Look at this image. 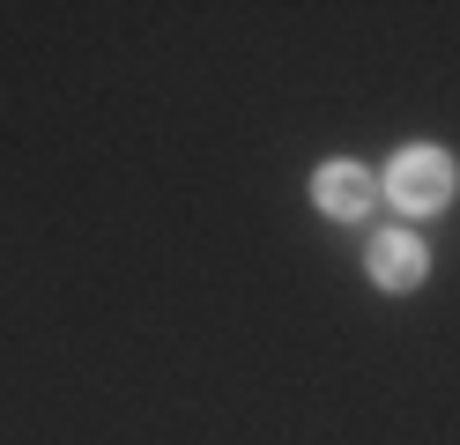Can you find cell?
<instances>
[{
	"mask_svg": "<svg viewBox=\"0 0 460 445\" xmlns=\"http://www.w3.org/2000/svg\"><path fill=\"white\" fill-rule=\"evenodd\" d=\"M401 216H430V208L453 200V156L446 148H401L386 164V186H379Z\"/></svg>",
	"mask_w": 460,
	"mask_h": 445,
	"instance_id": "cell-1",
	"label": "cell"
},
{
	"mask_svg": "<svg viewBox=\"0 0 460 445\" xmlns=\"http://www.w3.org/2000/svg\"><path fill=\"white\" fill-rule=\"evenodd\" d=\"M430 275V253H423V237L409 230H386V237H371V282L379 289H416Z\"/></svg>",
	"mask_w": 460,
	"mask_h": 445,
	"instance_id": "cell-2",
	"label": "cell"
},
{
	"mask_svg": "<svg viewBox=\"0 0 460 445\" xmlns=\"http://www.w3.org/2000/svg\"><path fill=\"white\" fill-rule=\"evenodd\" d=\"M312 200L327 208V216H364L371 200H379V186H371V171L364 164H320V178H312Z\"/></svg>",
	"mask_w": 460,
	"mask_h": 445,
	"instance_id": "cell-3",
	"label": "cell"
}]
</instances>
